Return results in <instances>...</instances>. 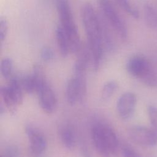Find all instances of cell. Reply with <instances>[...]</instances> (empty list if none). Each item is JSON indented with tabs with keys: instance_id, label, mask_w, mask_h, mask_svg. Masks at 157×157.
<instances>
[{
	"instance_id": "cell-2",
	"label": "cell",
	"mask_w": 157,
	"mask_h": 157,
	"mask_svg": "<svg viewBox=\"0 0 157 157\" xmlns=\"http://www.w3.org/2000/svg\"><path fill=\"white\" fill-rule=\"evenodd\" d=\"M91 137L96 151L103 157H110L116 154L118 140L116 133L107 124L97 123L91 129Z\"/></svg>"
},
{
	"instance_id": "cell-12",
	"label": "cell",
	"mask_w": 157,
	"mask_h": 157,
	"mask_svg": "<svg viewBox=\"0 0 157 157\" xmlns=\"http://www.w3.org/2000/svg\"><path fill=\"white\" fill-rule=\"evenodd\" d=\"M61 140L67 149H72L76 143V134L73 127L70 124L63 125L59 131Z\"/></svg>"
},
{
	"instance_id": "cell-13",
	"label": "cell",
	"mask_w": 157,
	"mask_h": 157,
	"mask_svg": "<svg viewBox=\"0 0 157 157\" xmlns=\"http://www.w3.org/2000/svg\"><path fill=\"white\" fill-rule=\"evenodd\" d=\"M55 34L60 53L63 57H66L69 52H71L70 44L68 37L64 29L61 25L57 26L55 31Z\"/></svg>"
},
{
	"instance_id": "cell-16",
	"label": "cell",
	"mask_w": 157,
	"mask_h": 157,
	"mask_svg": "<svg viewBox=\"0 0 157 157\" xmlns=\"http://www.w3.org/2000/svg\"><path fill=\"white\" fill-rule=\"evenodd\" d=\"M0 94L1 95L2 100L4 101V105H6V107L9 109V110L10 111H14L17 105L15 104L12 98L10 95L6 86H2L1 88Z\"/></svg>"
},
{
	"instance_id": "cell-18",
	"label": "cell",
	"mask_w": 157,
	"mask_h": 157,
	"mask_svg": "<svg viewBox=\"0 0 157 157\" xmlns=\"http://www.w3.org/2000/svg\"><path fill=\"white\" fill-rule=\"evenodd\" d=\"M148 115L151 128L157 132V107L150 105L148 108Z\"/></svg>"
},
{
	"instance_id": "cell-4",
	"label": "cell",
	"mask_w": 157,
	"mask_h": 157,
	"mask_svg": "<svg viewBox=\"0 0 157 157\" xmlns=\"http://www.w3.org/2000/svg\"><path fill=\"white\" fill-rule=\"evenodd\" d=\"M126 69L132 76L139 78L145 85L150 86L156 85V77L145 58L138 56L132 57L127 63Z\"/></svg>"
},
{
	"instance_id": "cell-21",
	"label": "cell",
	"mask_w": 157,
	"mask_h": 157,
	"mask_svg": "<svg viewBox=\"0 0 157 157\" xmlns=\"http://www.w3.org/2000/svg\"><path fill=\"white\" fill-rule=\"evenodd\" d=\"M122 157H141L131 148L124 146L121 148Z\"/></svg>"
},
{
	"instance_id": "cell-10",
	"label": "cell",
	"mask_w": 157,
	"mask_h": 157,
	"mask_svg": "<svg viewBox=\"0 0 157 157\" xmlns=\"http://www.w3.org/2000/svg\"><path fill=\"white\" fill-rule=\"evenodd\" d=\"M25 131L32 152L36 155L44 153L47 147V142L45 136L35 128L29 125L26 127Z\"/></svg>"
},
{
	"instance_id": "cell-1",
	"label": "cell",
	"mask_w": 157,
	"mask_h": 157,
	"mask_svg": "<svg viewBox=\"0 0 157 157\" xmlns=\"http://www.w3.org/2000/svg\"><path fill=\"white\" fill-rule=\"evenodd\" d=\"M81 17L88 40V48L93 68L96 71L101 64L104 47L101 17L89 2L83 5Z\"/></svg>"
},
{
	"instance_id": "cell-17",
	"label": "cell",
	"mask_w": 157,
	"mask_h": 157,
	"mask_svg": "<svg viewBox=\"0 0 157 157\" xmlns=\"http://www.w3.org/2000/svg\"><path fill=\"white\" fill-rule=\"evenodd\" d=\"M119 6L128 13L134 18H138L139 13L137 10L131 4L128 0H116Z\"/></svg>"
},
{
	"instance_id": "cell-3",
	"label": "cell",
	"mask_w": 157,
	"mask_h": 157,
	"mask_svg": "<svg viewBox=\"0 0 157 157\" xmlns=\"http://www.w3.org/2000/svg\"><path fill=\"white\" fill-rule=\"evenodd\" d=\"M55 2L61 26L69 39L71 52L77 53L82 46L68 0H55Z\"/></svg>"
},
{
	"instance_id": "cell-14",
	"label": "cell",
	"mask_w": 157,
	"mask_h": 157,
	"mask_svg": "<svg viewBox=\"0 0 157 157\" xmlns=\"http://www.w3.org/2000/svg\"><path fill=\"white\" fill-rule=\"evenodd\" d=\"M118 87V83L115 80L107 82L103 86L101 90V98L103 100L109 99L115 93Z\"/></svg>"
},
{
	"instance_id": "cell-6",
	"label": "cell",
	"mask_w": 157,
	"mask_h": 157,
	"mask_svg": "<svg viewBox=\"0 0 157 157\" xmlns=\"http://www.w3.org/2000/svg\"><path fill=\"white\" fill-rule=\"evenodd\" d=\"M86 94L85 75H75L67 82L66 88V100L71 105L83 100Z\"/></svg>"
},
{
	"instance_id": "cell-23",
	"label": "cell",
	"mask_w": 157,
	"mask_h": 157,
	"mask_svg": "<svg viewBox=\"0 0 157 157\" xmlns=\"http://www.w3.org/2000/svg\"><path fill=\"white\" fill-rule=\"evenodd\" d=\"M1 157H5V156H2H2H1Z\"/></svg>"
},
{
	"instance_id": "cell-8",
	"label": "cell",
	"mask_w": 157,
	"mask_h": 157,
	"mask_svg": "<svg viewBox=\"0 0 157 157\" xmlns=\"http://www.w3.org/2000/svg\"><path fill=\"white\" fill-rule=\"evenodd\" d=\"M136 96L132 92L122 94L117 102V110L119 116L123 120L129 119L133 115L136 105Z\"/></svg>"
},
{
	"instance_id": "cell-9",
	"label": "cell",
	"mask_w": 157,
	"mask_h": 157,
	"mask_svg": "<svg viewBox=\"0 0 157 157\" xmlns=\"http://www.w3.org/2000/svg\"><path fill=\"white\" fill-rule=\"evenodd\" d=\"M39 105L41 109L47 113L54 112L57 104V99L55 93L47 82L37 91Z\"/></svg>"
},
{
	"instance_id": "cell-19",
	"label": "cell",
	"mask_w": 157,
	"mask_h": 157,
	"mask_svg": "<svg viewBox=\"0 0 157 157\" xmlns=\"http://www.w3.org/2000/svg\"><path fill=\"white\" fill-rule=\"evenodd\" d=\"M40 55L42 59L45 62L50 61L53 59L54 57L53 50L48 46H45L42 48Z\"/></svg>"
},
{
	"instance_id": "cell-15",
	"label": "cell",
	"mask_w": 157,
	"mask_h": 157,
	"mask_svg": "<svg viewBox=\"0 0 157 157\" xmlns=\"http://www.w3.org/2000/svg\"><path fill=\"white\" fill-rule=\"evenodd\" d=\"M1 75L4 78H10L12 76L13 61L10 58H4L1 60L0 65Z\"/></svg>"
},
{
	"instance_id": "cell-22",
	"label": "cell",
	"mask_w": 157,
	"mask_h": 157,
	"mask_svg": "<svg viewBox=\"0 0 157 157\" xmlns=\"http://www.w3.org/2000/svg\"><path fill=\"white\" fill-rule=\"evenodd\" d=\"M18 150L14 146L9 147L5 151V157H18Z\"/></svg>"
},
{
	"instance_id": "cell-20",
	"label": "cell",
	"mask_w": 157,
	"mask_h": 157,
	"mask_svg": "<svg viewBox=\"0 0 157 157\" xmlns=\"http://www.w3.org/2000/svg\"><path fill=\"white\" fill-rule=\"evenodd\" d=\"M8 32V22L6 18L1 17L0 18V40L2 43L6 38Z\"/></svg>"
},
{
	"instance_id": "cell-5",
	"label": "cell",
	"mask_w": 157,
	"mask_h": 157,
	"mask_svg": "<svg viewBox=\"0 0 157 157\" xmlns=\"http://www.w3.org/2000/svg\"><path fill=\"white\" fill-rule=\"evenodd\" d=\"M96 1L102 12L103 17L108 21L121 39H126L128 36L127 28L111 0Z\"/></svg>"
},
{
	"instance_id": "cell-11",
	"label": "cell",
	"mask_w": 157,
	"mask_h": 157,
	"mask_svg": "<svg viewBox=\"0 0 157 157\" xmlns=\"http://www.w3.org/2000/svg\"><path fill=\"white\" fill-rule=\"evenodd\" d=\"M91 60V55L88 47H82L77 53V57L74 66L75 75H85L86 69Z\"/></svg>"
},
{
	"instance_id": "cell-7",
	"label": "cell",
	"mask_w": 157,
	"mask_h": 157,
	"mask_svg": "<svg viewBox=\"0 0 157 157\" xmlns=\"http://www.w3.org/2000/svg\"><path fill=\"white\" fill-rule=\"evenodd\" d=\"M128 134L135 143L142 146L152 147L157 144V132L152 128L134 126L129 129Z\"/></svg>"
}]
</instances>
